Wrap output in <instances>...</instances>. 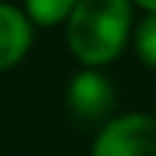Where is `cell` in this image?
<instances>
[{
    "instance_id": "cell-1",
    "label": "cell",
    "mask_w": 156,
    "mask_h": 156,
    "mask_svg": "<svg viewBox=\"0 0 156 156\" xmlns=\"http://www.w3.org/2000/svg\"><path fill=\"white\" fill-rule=\"evenodd\" d=\"M127 26V0H78L69 17V46L84 61H107L122 49Z\"/></svg>"
},
{
    "instance_id": "cell-2",
    "label": "cell",
    "mask_w": 156,
    "mask_h": 156,
    "mask_svg": "<svg viewBox=\"0 0 156 156\" xmlns=\"http://www.w3.org/2000/svg\"><path fill=\"white\" fill-rule=\"evenodd\" d=\"M93 156H156V119L127 113L101 130Z\"/></svg>"
},
{
    "instance_id": "cell-3",
    "label": "cell",
    "mask_w": 156,
    "mask_h": 156,
    "mask_svg": "<svg viewBox=\"0 0 156 156\" xmlns=\"http://www.w3.org/2000/svg\"><path fill=\"white\" fill-rule=\"evenodd\" d=\"M67 101L81 122H98L113 107V84L95 69H84L69 81Z\"/></svg>"
},
{
    "instance_id": "cell-4",
    "label": "cell",
    "mask_w": 156,
    "mask_h": 156,
    "mask_svg": "<svg viewBox=\"0 0 156 156\" xmlns=\"http://www.w3.org/2000/svg\"><path fill=\"white\" fill-rule=\"evenodd\" d=\"M29 41H32V26L23 17V12L9 3H0V67L17 61L26 52Z\"/></svg>"
},
{
    "instance_id": "cell-5",
    "label": "cell",
    "mask_w": 156,
    "mask_h": 156,
    "mask_svg": "<svg viewBox=\"0 0 156 156\" xmlns=\"http://www.w3.org/2000/svg\"><path fill=\"white\" fill-rule=\"evenodd\" d=\"M75 3L78 0H26V9L32 12L35 20L52 23V20H61L67 12H73Z\"/></svg>"
},
{
    "instance_id": "cell-6",
    "label": "cell",
    "mask_w": 156,
    "mask_h": 156,
    "mask_svg": "<svg viewBox=\"0 0 156 156\" xmlns=\"http://www.w3.org/2000/svg\"><path fill=\"white\" fill-rule=\"evenodd\" d=\"M136 46H139V55L147 64L156 67V12L147 15L139 23V32H136Z\"/></svg>"
},
{
    "instance_id": "cell-7",
    "label": "cell",
    "mask_w": 156,
    "mask_h": 156,
    "mask_svg": "<svg viewBox=\"0 0 156 156\" xmlns=\"http://www.w3.org/2000/svg\"><path fill=\"white\" fill-rule=\"evenodd\" d=\"M139 3H145V6H151V9L156 12V0H139Z\"/></svg>"
}]
</instances>
